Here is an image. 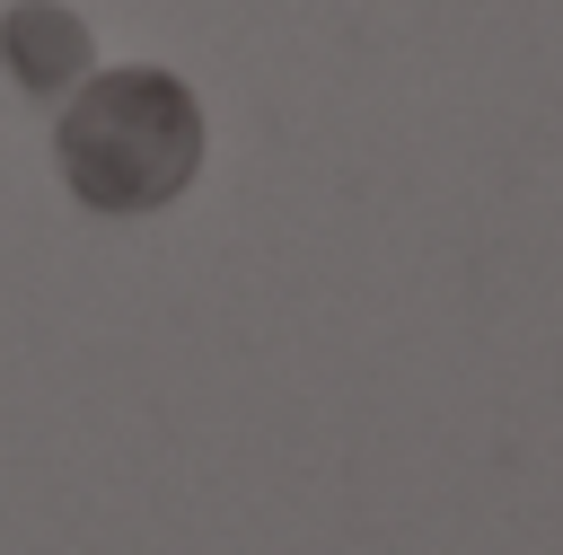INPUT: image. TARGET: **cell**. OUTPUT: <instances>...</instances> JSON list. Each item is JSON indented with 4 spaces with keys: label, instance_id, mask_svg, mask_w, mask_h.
<instances>
[{
    "label": "cell",
    "instance_id": "1",
    "mask_svg": "<svg viewBox=\"0 0 563 555\" xmlns=\"http://www.w3.org/2000/svg\"><path fill=\"white\" fill-rule=\"evenodd\" d=\"M62 185L97 220H141L167 211L194 167H202V106L176 70H88V88L53 123Z\"/></svg>",
    "mask_w": 563,
    "mask_h": 555
},
{
    "label": "cell",
    "instance_id": "2",
    "mask_svg": "<svg viewBox=\"0 0 563 555\" xmlns=\"http://www.w3.org/2000/svg\"><path fill=\"white\" fill-rule=\"evenodd\" d=\"M0 62L18 70V88H26V97H53V88H62V70H79V62H88V35H79V18H70V9L26 0V9H9V18H0Z\"/></svg>",
    "mask_w": 563,
    "mask_h": 555
}]
</instances>
